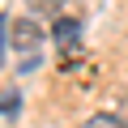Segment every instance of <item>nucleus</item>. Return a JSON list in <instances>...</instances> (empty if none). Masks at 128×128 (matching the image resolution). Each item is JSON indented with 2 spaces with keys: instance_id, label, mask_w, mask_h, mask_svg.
Returning a JSON list of instances; mask_svg holds the SVG:
<instances>
[{
  "instance_id": "obj_5",
  "label": "nucleus",
  "mask_w": 128,
  "mask_h": 128,
  "mask_svg": "<svg viewBox=\"0 0 128 128\" xmlns=\"http://www.w3.org/2000/svg\"><path fill=\"white\" fill-rule=\"evenodd\" d=\"M30 9H38V13H56L60 0H30Z\"/></svg>"
},
{
  "instance_id": "obj_1",
  "label": "nucleus",
  "mask_w": 128,
  "mask_h": 128,
  "mask_svg": "<svg viewBox=\"0 0 128 128\" xmlns=\"http://www.w3.org/2000/svg\"><path fill=\"white\" fill-rule=\"evenodd\" d=\"M43 43V26L34 22V17H17V22H9V47H17V51H34Z\"/></svg>"
},
{
  "instance_id": "obj_6",
  "label": "nucleus",
  "mask_w": 128,
  "mask_h": 128,
  "mask_svg": "<svg viewBox=\"0 0 128 128\" xmlns=\"http://www.w3.org/2000/svg\"><path fill=\"white\" fill-rule=\"evenodd\" d=\"M4 30H9V17L0 13V60H4Z\"/></svg>"
},
{
  "instance_id": "obj_4",
  "label": "nucleus",
  "mask_w": 128,
  "mask_h": 128,
  "mask_svg": "<svg viewBox=\"0 0 128 128\" xmlns=\"http://www.w3.org/2000/svg\"><path fill=\"white\" fill-rule=\"evenodd\" d=\"M81 128H128V120L124 115H90Z\"/></svg>"
},
{
  "instance_id": "obj_2",
  "label": "nucleus",
  "mask_w": 128,
  "mask_h": 128,
  "mask_svg": "<svg viewBox=\"0 0 128 128\" xmlns=\"http://www.w3.org/2000/svg\"><path fill=\"white\" fill-rule=\"evenodd\" d=\"M51 38H56L64 51H73V47L81 43V22H77V17H56V22H51Z\"/></svg>"
},
{
  "instance_id": "obj_3",
  "label": "nucleus",
  "mask_w": 128,
  "mask_h": 128,
  "mask_svg": "<svg viewBox=\"0 0 128 128\" xmlns=\"http://www.w3.org/2000/svg\"><path fill=\"white\" fill-rule=\"evenodd\" d=\"M17 111H22V94H17V90H4V94H0V115L13 120Z\"/></svg>"
}]
</instances>
